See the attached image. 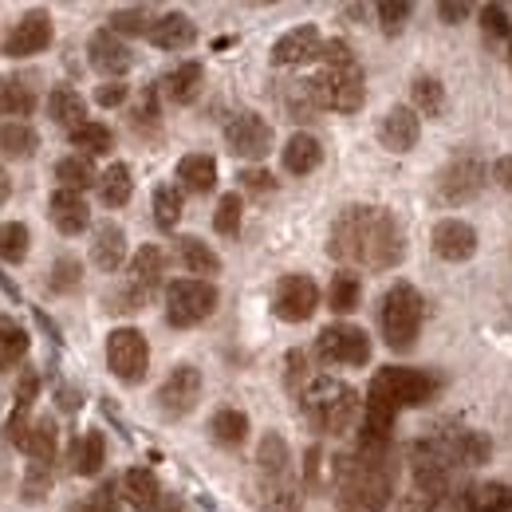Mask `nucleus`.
<instances>
[{
    "instance_id": "1",
    "label": "nucleus",
    "mask_w": 512,
    "mask_h": 512,
    "mask_svg": "<svg viewBox=\"0 0 512 512\" xmlns=\"http://www.w3.org/2000/svg\"><path fill=\"white\" fill-rule=\"evenodd\" d=\"M327 253L347 268L390 272L406 256V233L383 205H347L331 225Z\"/></svg>"
},
{
    "instance_id": "2",
    "label": "nucleus",
    "mask_w": 512,
    "mask_h": 512,
    "mask_svg": "<svg viewBox=\"0 0 512 512\" xmlns=\"http://www.w3.org/2000/svg\"><path fill=\"white\" fill-rule=\"evenodd\" d=\"M331 485L343 512H383L394 497V465L390 453L347 449L331 457Z\"/></svg>"
},
{
    "instance_id": "3",
    "label": "nucleus",
    "mask_w": 512,
    "mask_h": 512,
    "mask_svg": "<svg viewBox=\"0 0 512 512\" xmlns=\"http://www.w3.org/2000/svg\"><path fill=\"white\" fill-rule=\"evenodd\" d=\"M320 60V75H312L320 107L323 111H335V115H355L367 103V75H363V67L355 60L351 44L347 40H327Z\"/></svg>"
},
{
    "instance_id": "4",
    "label": "nucleus",
    "mask_w": 512,
    "mask_h": 512,
    "mask_svg": "<svg viewBox=\"0 0 512 512\" xmlns=\"http://www.w3.org/2000/svg\"><path fill=\"white\" fill-rule=\"evenodd\" d=\"M300 410L316 434H347L359 418V390L331 375H316L300 394Z\"/></svg>"
},
{
    "instance_id": "5",
    "label": "nucleus",
    "mask_w": 512,
    "mask_h": 512,
    "mask_svg": "<svg viewBox=\"0 0 512 512\" xmlns=\"http://www.w3.org/2000/svg\"><path fill=\"white\" fill-rule=\"evenodd\" d=\"M422 323H426V300L414 284L398 280L390 284L383 296V308H379V327H383V339L390 351H414L418 335H422Z\"/></svg>"
},
{
    "instance_id": "6",
    "label": "nucleus",
    "mask_w": 512,
    "mask_h": 512,
    "mask_svg": "<svg viewBox=\"0 0 512 512\" xmlns=\"http://www.w3.org/2000/svg\"><path fill=\"white\" fill-rule=\"evenodd\" d=\"M217 312V288L213 280H197V276H186V280H170L166 284V323L170 327H197Z\"/></svg>"
},
{
    "instance_id": "7",
    "label": "nucleus",
    "mask_w": 512,
    "mask_h": 512,
    "mask_svg": "<svg viewBox=\"0 0 512 512\" xmlns=\"http://www.w3.org/2000/svg\"><path fill=\"white\" fill-rule=\"evenodd\" d=\"M162 272H166V253H162L158 245H142L138 253L130 256L127 288L119 292V300H115L111 308H119V312H138V308L154 296V288L162 284Z\"/></svg>"
},
{
    "instance_id": "8",
    "label": "nucleus",
    "mask_w": 512,
    "mask_h": 512,
    "mask_svg": "<svg viewBox=\"0 0 512 512\" xmlns=\"http://www.w3.org/2000/svg\"><path fill=\"white\" fill-rule=\"evenodd\" d=\"M107 367L119 383H142L150 371V343L138 327H115L107 335Z\"/></svg>"
},
{
    "instance_id": "9",
    "label": "nucleus",
    "mask_w": 512,
    "mask_h": 512,
    "mask_svg": "<svg viewBox=\"0 0 512 512\" xmlns=\"http://www.w3.org/2000/svg\"><path fill=\"white\" fill-rule=\"evenodd\" d=\"M316 355L331 367H367L371 363V335L355 323H331L316 335Z\"/></svg>"
},
{
    "instance_id": "10",
    "label": "nucleus",
    "mask_w": 512,
    "mask_h": 512,
    "mask_svg": "<svg viewBox=\"0 0 512 512\" xmlns=\"http://www.w3.org/2000/svg\"><path fill=\"white\" fill-rule=\"evenodd\" d=\"M371 390L390 398L398 410H406V406L430 402L438 394V379L426 375V371H414V367H383V371H375Z\"/></svg>"
},
{
    "instance_id": "11",
    "label": "nucleus",
    "mask_w": 512,
    "mask_h": 512,
    "mask_svg": "<svg viewBox=\"0 0 512 512\" xmlns=\"http://www.w3.org/2000/svg\"><path fill=\"white\" fill-rule=\"evenodd\" d=\"M320 308V284L304 272H292V276H280L276 288H272V312L284 323H304L316 316Z\"/></svg>"
},
{
    "instance_id": "12",
    "label": "nucleus",
    "mask_w": 512,
    "mask_h": 512,
    "mask_svg": "<svg viewBox=\"0 0 512 512\" xmlns=\"http://www.w3.org/2000/svg\"><path fill=\"white\" fill-rule=\"evenodd\" d=\"M52 36H56L52 16H48L44 8H32V12H24V16L16 20V28L4 36V56H8V60L40 56V52H48Z\"/></svg>"
},
{
    "instance_id": "13",
    "label": "nucleus",
    "mask_w": 512,
    "mask_h": 512,
    "mask_svg": "<svg viewBox=\"0 0 512 512\" xmlns=\"http://www.w3.org/2000/svg\"><path fill=\"white\" fill-rule=\"evenodd\" d=\"M225 146H229L237 158H249V162L268 158V150H272V127H268V119L256 115V111L233 115V119L225 123Z\"/></svg>"
},
{
    "instance_id": "14",
    "label": "nucleus",
    "mask_w": 512,
    "mask_h": 512,
    "mask_svg": "<svg viewBox=\"0 0 512 512\" xmlns=\"http://www.w3.org/2000/svg\"><path fill=\"white\" fill-rule=\"evenodd\" d=\"M394 418H398V406L367 390V402H363V422H359V446L363 453H390V438H394Z\"/></svg>"
},
{
    "instance_id": "15",
    "label": "nucleus",
    "mask_w": 512,
    "mask_h": 512,
    "mask_svg": "<svg viewBox=\"0 0 512 512\" xmlns=\"http://www.w3.org/2000/svg\"><path fill=\"white\" fill-rule=\"evenodd\" d=\"M158 410L166 414V418H186L193 406L201 402V371L190 367V363H178L170 375H166V383L158 386Z\"/></svg>"
},
{
    "instance_id": "16",
    "label": "nucleus",
    "mask_w": 512,
    "mask_h": 512,
    "mask_svg": "<svg viewBox=\"0 0 512 512\" xmlns=\"http://www.w3.org/2000/svg\"><path fill=\"white\" fill-rule=\"evenodd\" d=\"M87 60H91V67H95L99 75H107V79L119 83V75H127L130 67H134V52L127 48L123 36H115L111 28H99V32H91V40H87Z\"/></svg>"
},
{
    "instance_id": "17",
    "label": "nucleus",
    "mask_w": 512,
    "mask_h": 512,
    "mask_svg": "<svg viewBox=\"0 0 512 512\" xmlns=\"http://www.w3.org/2000/svg\"><path fill=\"white\" fill-rule=\"evenodd\" d=\"M485 162L481 158H457V162H449L446 170H442V178H438V193H442V201L446 205H461V201H469V197H477L481 186H485Z\"/></svg>"
},
{
    "instance_id": "18",
    "label": "nucleus",
    "mask_w": 512,
    "mask_h": 512,
    "mask_svg": "<svg viewBox=\"0 0 512 512\" xmlns=\"http://www.w3.org/2000/svg\"><path fill=\"white\" fill-rule=\"evenodd\" d=\"M323 56V36L316 24H300V28H288L276 44H272V64L276 67H300L312 64Z\"/></svg>"
},
{
    "instance_id": "19",
    "label": "nucleus",
    "mask_w": 512,
    "mask_h": 512,
    "mask_svg": "<svg viewBox=\"0 0 512 512\" xmlns=\"http://www.w3.org/2000/svg\"><path fill=\"white\" fill-rule=\"evenodd\" d=\"M434 253L449 260V264H461L477 253V229L461 217H446L434 225Z\"/></svg>"
},
{
    "instance_id": "20",
    "label": "nucleus",
    "mask_w": 512,
    "mask_h": 512,
    "mask_svg": "<svg viewBox=\"0 0 512 512\" xmlns=\"http://www.w3.org/2000/svg\"><path fill=\"white\" fill-rule=\"evenodd\" d=\"M422 138V123H418V111L414 107H390L379 123V142H383L390 154H406L414 150Z\"/></svg>"
},
{
    "instance_id": "21",
    "label": "nucleus",
    "mask_w": 512,
    "mask_h": 512,
    "mask_svg": "<svg viewBox=\"0 0 512 512\" xmlns=\"http://www.w3.org/2000/svg\"><path fill=\"white\" fill-rule=\"evenodd\" d=\"M48 217H52V225H56L64 237H79V233L91 225V205H87L83 193L56 190L48 197Z\"/></svg>"
},
{
    "instance_id": "22",
    "label": "nucleus",
    "mask_w": 512,
    "mask_h": 512,
    "mask_svg": "<svg viewBox=\"0 0 512 512\" xmlns=\"http://www.w3.org/2000/svg\"><path fill=\"white\" fill-rule=\"evenodd\" d=\"M36 103L40 95L32 87V75H0V123H24V115H32Z\"/></svg>"
},
{
    "instance_id": "23",
    "label": "nucleus",
    "mask_w": 512,
    "mask_h": 512,
    "mask_svg": "<svg viewBox=\"0 0 512 512\" xmlns=\"http://www.w3.org/2000/svg\"><path fill=\"white\" fill-rule=\"evenodd\" d=\"M91 264L99 272H119L127 264V233L115 221H103L91 237Z\"/></svg>"
},
{
    "instance_id": "24",
    "label": "nucleus",
    "mask_w": 512,
    "mask_h": 512,
    "mask_svg": "<svg viewBox=\"0 0 512 512\" xmlns=\"http://www.w3.org/2000/svg\"><path fill=\"white\" fill-rule=\"evenodd\" d=\"M256 501L264 512H304V493L296 477H256Z\"/></svg>"
},
{
    "instance_id": "25",
    "label": "nucleus",
    "mask_w": 512,
    "mask_h": 512,
    "mask_svg": "<svg viewBox=\"0 0 512 512\" xmlns=\"http://www.w3.org/2000/svg\"><path fill=\"white\" fill-rule=\"evenodd\" d=\"M280 162H284V170H288V174H296V178L316 174V170H320V162H323L320 138H316V134H308V130H296V134L284 142Z\"/></svg>"
},
{
    "instance_id": "26",
    "label": "nucleus",
    "mask_w": 512,
    "mask_h": 512,
    "mask_svg": "<svg viewBox=\"0 0 512 512\" xmlns=\"http://www.w3.org/2000/svg\"><path fill=\"white\" fill-rule=\"evenodd\" d=\"M146 40L154 48H162V52H182V48H190L193 40H197V24H193L186 12H166V16L154 20V28H150Z\"/></svg>"
},
{
    "instance_id": "27",
    "label": "nucleus",
    "mask_w": 512,
    "mask_h": 512,
    "mask_svg": "<svg viewBox=\"0 0 512 512\" xmlns=\"http://www.w3.org/2000/svg\"><path fill=\"white\" fill-rule=\"evenodd\" d=\"M201 83H205V67L190 60V64H178L170 75H162V95L174 107H190L193 99L201 95Z\"/></svg>"
},
{
    "instance_id": "28",
    "label": "nucleus",
    "mask_w": 512,
    "mask_h": 512,
    "mask_svg": "<svg viewBox=\"0 0 512 512\" xmlns=\"http://www.w3.org/2000/svg\"><path fill=\"white\" fill-rule=\"evenodd\" d=\"M48 115H52V123L56 127H67V130H79L83 123H91L87 119V99L75 91V87H52V95H48Z\"/></svg>"
},
{
    "instance_id": "29",
    "label": "nucleus",
    "mask_w": 512,
    "mask_h": 512,
    "mask_svg": "<svg viewBox=\"0 0 512 512\" xmlns=\"http://www.w3.org/2000/svg\"><path fill=\"white\" fill-rule=\"evenodd\" d=\"M119 489H123V497H127L138 512H154L162 505V485H158V477H154L150 469H138V465L127 469L123 481H119Z\"/></svg>"
},
{
    "instance_id": "30",
    "label": "nucleus",
    "mask_w": 512,
    "mask_h": 512,
    "mask_svg": "<svg viewBox=\"0 0 512 512\" xmlns=\"http://www.w3.org/2000/svg\"><path fill=\"white\" fill-rule=\"evenodd\" d=\"M174 178H178V190L209 193L217 186V162H213V154H186V158L178 162Z\"/></svg>"
},
{
    "instance_id": "31",
    "label": "nucleus",
    "mask_w": 512,
    "mask_h": 512,
    "mask_svg": "<svg viewBox=\"0 0 512 512\" xmlns=\"http://www.w3.org/2000/svg\"><path fill=\"white\" fill-rule=\"evenodd\" d=\"M178 260H182V268L193 272L197 280H213L221 272V256L213 253L201 237H178Z\"/></svg>"
},
{
    "instance_id": "32",
    "label": "nucleus",
    "mask_w": 512,
    "mask_h": 512,
    "mask_svg": "<svg viewBox=\"0 0 512 512\" xmlns=\"http://www.w3.org/2000/svg\"><path fill=\"white\" fill-rule=\"evenodd\" d=\"M209 438L225 449L245 446V438H249V414H245V410H233V406L217 410V414L209 418Z\"/></svg>"
},
{
    "instance_id": "33",
    "label": "nucleus",
    "mask_w": 512,
    "mask_h": 512,
    "mask_svg": "<svg viewBox=\"0 0 512 512\" xmlns=\"http://www.w3.org/2000/svg\"><path fill=\"white\" fill-rule=\"evenodd\" d=\"M256 473L260 477H292V453H288V442L280 434H264L260 446H256Z\"/></svg>"
},
{
    "instance_id": "34",
    "label": "nucleus",
    "mask_w": 512,
    "mask_h": 512,
    "mask_svg": "<svg viewBox=\"0 0 512 512\" xmlns=\"http://www.w3.org/2000/svg\"><path fill=\"white\" fill-rule=\"evenodd\" d=\"M103 461H107V442H103L99 430H87V434L71 446V469H75L79 477H95V473L103 469Z\"/></svg>"
},
{
    "instance_id": "35",
    "label": "nucleus",
    "mask_w": 512,
    "mask_h": 512,
    "mask_svg": "<svg viewBox=\"0 0 512 512\" xmlns=\"http://www.w3.org/2000/svg\"><path fill=\"white\" fill-rule=\"evenodd\" d=\"M469 512H512V485L505 481H481L465 493Z\"/></svg>"
},
{
    "instance_id": "36",
    "label": "nucleus",
    "mask_w": 512,
    "mask_h": 512,
    "mask_svg": "<svg viewBox=\"0 0 512 512\" xmlns=\"http://www.w3.org/2000/svg\"><path fill=\"white\" fill-rule=\"evenodd\" d=\"M36 146H40V134L28 127V123H16V119L0 123V154H4V158L24 162V158L36 154Z\"/></svg>"
},
{
    "instance_id": "37",
    "label": "nucleus",
    "mask_w": 512,
    "mask_h": 512,
    "mask_svg": "<svg viewBox=\"0 0 512 512\" xmlns=\"http://www.w3.org/2000/svg\"><path fill=\"white\" fill-rule=\"evenodd\" d=\"M130 193H134V178H130L127 162H115V166H107L99 174V197H103L107 209H123L130 201Z\"/></svg>"
},
{
    "instance_id": "38",
    "label": "nucleus",
    "mask_w": 512,
    "mask_h": 512,
    "mask_svg": "<svg viewBox=\"0 0 512 512\" xmlns=\"http://www.w3.org/2000/svg\"><path fill=\"white\" fill-rule=\"evenodd\" d=\"M56 178H60V190H91V186H99V174H95V166H91V158H83V154H67L56 162Z\"/></svg>"
},
{
    "instance_id": "39",
    "label": "nucleus",
    "mask_w": 512,
    "mask_h": 512,
    "mask_svg": "<svg viewBox=\"0 0 512 512\" xmlns=\"http://www.w3.org/2000/svg\"><path fill=\"white\" fill-rule=\"evenodd\" d=\"M359 300H363V280L355 272H335L331 276V288H327V308L339 312V316H347V312L359 308Z\"/></svg>"
},
{
    "instance_id": "40",
    "label": "nucleus",
    "mask_w": 512,
    "mask_h": 512,
    "mask_svg": "<svg viewBox=\"0 0 512 512\" xmlns=\"http://www.w3.org/2000/svg\"><path fill=\"white\" fill-rule=\"evenodd\" d=\"M28 343H32V339H28V331H24L20 323L0 316V371L20 367L24 355H28Z\"/></svg>"
},
{
    "instance_id": "41",
    "label": "nucleus",
    "mask_w": 512,
    "mask_h": 512,
    "mask_svg": "<svg viewBox=\"0 0 512 512\" xmlns=\"http://www.w3.org/2000/svg\"><path fill=\"white\" fill-rule=\"evenodd\" d=\"M56 449H60V430H56V422H52V418H36L32 430H28L24 453H28L32 461L52 465V461H56Z\"/></svg>"
},
{
    "instance_id": "42",
    "label": "nucleus",
    "mask_w": 512,
    "mask_h": 512,
    "mask_svg": "<svg viewBox=\"0 0 512 512\" xmlns=\"http://www.w3.org/2000/svg\"><path fill=\"white\" fill-rule=\"evenodd\" d=\"M284 107H288V119H296V123H308V119H316V111H323L320 99H316V87H312V79H300V83H292L288 91H284Z\"/></svg>"
},
{
    "instance_id": "43",
    "label": "nucleus",
    "mask_w": 512,
    "mask_h": 512,
    "mask_svg": "<svg viewBox=\"0 0 512 512\" xmlns=\"http://www.w3.org/2000/svg\"><path fill=\"white\" fill-rule=\"evenodd\" d=\"M182 209H186V201H182V190H178V186H158V190H154V225H158L162 233L178 229Z\"/></svg>"
},
{
    "instance_id": "44",
    "label": "nucleus",
    "mask_w": 512,
    "mask_h": 512,
    "mask_svg": "<svg viewBox=\"0 0 512 512\" xmlns=\"http://www.w3.org/2000/svg\"><path fill=\"white\" fill-rule=\"evenodd\" d=\"M71 146L83 158H95V154H107L115 146V134H111L107 123H83L79 130H71Z\"/></svg>"
},
{
    "instance_id": "45",
    "label": "nucleus",
    "mask_w": 512,
    "mask_h": 512,
    "mask_svg": "<svg viewBox=\"0 0 512 512\" xmlns=\"http://www.w3.org/2000/svg\"><path fill=\"white\" fill-rule=\"evenodd\" d=\"M154 12L146 8V4H138V8H119V12H111V32L115 36H150V28H154Z\"/></svg>"
},
{
    "instance_id": "46",
    "label": "nucleus",
    "mask_w": 512,
    "mask_h": 512,
    "mask_svg": "<svg viewBox=\"0 0 512 512\" xmlns=\"http://www.w3.org/2000/svg\"><path fill=\"white\" fill-rule=\"evenodd\" d=\"M28 245H32V233L24 221H0V260L4 264H20L28 256Z\"/></svg>"
},
{
    "instance_id": "47",
    "label": "nucleus",
    "mask_w": 512,
    "mask_h": 512,
    "mask_svg": "<svg viewBox=\"0 0 512 512\" xmlns=\"http://www.w3.org/2000/svg\"><path fill=\"white\" fill-rule=\"evenodd\" d=\"M410 95H414V111H422V115H430V119L446 111V87H442L434 75H418L414 87H410Z\"/></svg>"
},
{
    "instance_id": "48",
    "label": "nucleus",
    "mask_w": 512,
    "mask_h": 512,
    "mask_svg": "<svg viewBox=\"0 0 512 512\" xmlns=\"http://www.w3.org/2000/svg\"><path fill=\"white\" fill-rule=\"evenodd\" d=\"M241 213H245V201H241V193H225V197L217 201V213H213V229H217L221 237H237V233H241Z\"/></svg>"
},
{
    "instance_id": "49",
    "label": "nucleus",
    "mask_w": 512,
    "mask_h": 512,
    "mask_svg": "<svg viewBox=\"0 0 512 512\" xmlns=\"http://www.w3.org/2000/svg\"><path fill=\"white\" fill-rule=\"evenodd\" d=\"M79 280H83V264L75 260V256H60L56 264H52V292H71V288H79Z\"/></svg>"
},
{
    "instance_id": "50",
    "label": "nucleus",
    "mask_w": 512,
    "mask_h": 512,
    "mask_svg": "<svg viewBox=\"0 0 512 512\" xmlns=\"http://www.w3.org/2000/svg\"><path fill=\"white\" fill-rule=\"evenodd\" d=\"M119 509H123V489H119L115 481H103V485L83 501L79 512H119Z\"/></svg>"
},
{
    "instance_id": "51",
    "label": "nucleus",
    "mask_w": 512,
    "mask_h": 512,
    "mask_svg": "<svg viewBox=\"0 0 512 512\" xmlns=\"http://www.w3.org/2000/svg\"><path fill=\"white\" fill-rule=\"evenodd\" d=\"M375 12H379V24H383L386 36H398L406 28V20H410V4L406 0H383Z\"/></svg>"
},
{
    "instance_id": "52",
    "label": "nucleus",
    "mask_w": 512,
    "mask_h": 512,
    "mask_svg": "<svg viewBox=\"0 0 512 512\" xmlns=\"http://www.w3.org/2000/svg\"><path fill=\"white\" fill-rule=\"evenodd\" d=\"M48 489H52V465L32 461L28 465V477H24V501H40Z\"/></svg>"
},
{
    "instance_id": "53",
    "label": "nucleus",
    "mask_w": 512,
    "mask_h": 512,
    "mask_svg": "<svg viewBox=\"0 0 512 512\" xmlns=\"http://www.w3.org/2000/svg\"><path fill=\"white\" fill-rule=\"evenodd\" d=\"M284 363H288V390L300 398V394L308 390V383L316 379V375L308 371V355H304V351H288V359H284Z\"/></svg>"
},
{
    "instance_id": "54",
    "label": "nucleus",
    "mask_w": 512,
    "mask_h": 512,
    "mask_svg": "<svg viewBox=\"0 0 512 512\" xmlns=\"http://www.w3.org/2000/svg\"><path fill=\"white\" fill-rule=\"evenodd\" d=\"M130 123H134V130H158V91L154 87H146L142 91V103L134 107V115H130Z\"/></svg>"
},
{
    "instance_id": "55",
    "label": "nucleus",
    "mask_w": 512,
    "mask_h": 512,
    "mask_svg": "<svg viewBox=\"0 0 512 512\" xmlns=\"http://www.w3.org/2000/svg\"><path fill=\"white\" fill-rule=\"evenodd\" d=\"M36 394H40V375H36V371H24V375H20V386H16V406H12V410L32 414Z\"/></svg>"
},
{
    "instance_id": "56",
    "label": "nucleus",
    "mask_w": 512,
    "mask_h": 512,
    "mask_svg": "<svg viewBox=\"0 0 512 512\" xmlns=\"http://www.w3.org/2000/svg\"><path fill=\"white\" fill-rule=\"evenodd\" d=\"M481 16H485V32H493V36H509V40H512L509 12H505L501 4H489V8L481 12Z\"/></svg>"
},
{
    "instance_id": "57",
    "label": "nucleus",
    "mask_w": 512,
    "mask_h": 512,
    "mask_svg": "<svg viewBox=\"0 0 512 512\" xmlns=\"http://www.w3.org/2000/svg\"><path fill=\"white\" fill-rule=\"evenodd\" d=\"M241 186H245V190H253V193L276 190V182H272V174H268V170H245V174H241Z\"/></svg>"
},
{
    "instance_id": "58",
    "label": "nucleus",
    "mask_w": 512,
    "mask_h": 512,
    "mask_svg": "<svg viewBox=\"0 0 512 512\" xmlns=\"http://www.w3.org/2000/svg\"><path fill=\"white\" fill-rule=\"evenodd\" d=\"M127 99V83H103L99 91H95V103L99 107H119Z\"/></svg>"
},
{
    "instance_id": "59",
    "label": "nucleus",
    "mask_w": 512,
    "mask_h": 512,
    "mask_svg": "<svg viewBox=\"0 0 512 512\" xmlns=\"http://www.w3.org/2000/svg\"><path fill=\"white\" fill-rule=\"evenodd\" d=\"M493 178H497V182H501V186L512 193V154L497 158V166H493Z\"/></svg>"
},
{
    "instance_id": "60",
    "label": "nucleus",
    "mask_w": 512,
    "mask_h": 512,
    "mask_svg": "<svg viewBox=\"0 0 512 512\" xmlns=\"http://www.w3.org/2000/svg\"><path fill=\"white\" fill-rule=\"evenodd\" d=\"M438 16H442L446 24H457L461 16H469V4H438Z\"/></svg>"
},
{
    "instance_id": "61",
    "label": "nucleus",
    "mask_w": 512,
    "mask_h": 512,
    "mask_svg": "<svg viewBox=\"0 0 512 512\" xmlns=\"http://www.w3.org/2000/svg\"><path fill=\"white\" fill-rule=\"evenodd\" d=\"M8 197H12V178H8V170L0 166V205H4Z\"/></svg>"
},
{
    "instance_id": "62",
    "label": "nucleus",
    "mask_w": 512,
    "mask_h": 512,
    "mask_svg": "<svg viewBox=\"0 0 512 512\" xmlns=\"http://www.w3.org/2000/svg\"><path fill=\"white\" fill-rule=\"evenodd\" d=\"M509 48H512V40H509Z\"/></svg>"
}]
</instances>
